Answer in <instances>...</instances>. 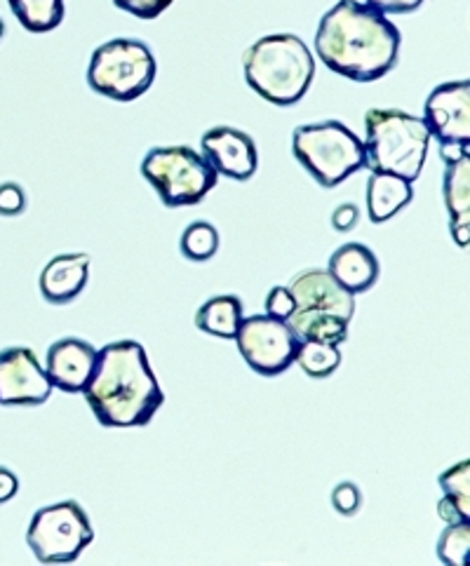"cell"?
I'll list each match as a JSON object with an SVG mask.
<instances>
[{
    "label": "cell",
    "instance_id": "obj_21",
    "mask_svg": "<svg viewBox=\"0 0 470 566\" xmlns=\"http://www.w3.org/2000/svg\"><path fill=\"white\" fill-rule=\"evenodd\" d=\"M17 22L29 33H50L60 29L66 17V0H8Z\"/></svg>",
    "mask_w": 470,
    "mask_h": 566
},
{
    "label": "cell",
    "instance_id": "obj_29",
    "mask_svg": "<svg viewBox=\"0 0 470 566\" xmlns=\"http://www.w3.org/2000/svg\"><path fill=\"white\" fill-rule=\"evenodd\" d=\"M357 221H361V210L353 202H344L338 205L336 210L332 212V226L338 231V233H348L353 231Z\"/></svg>",
    "mask_w": 470,
    "mask_h": 566
},
{
    "label": "cell",
    "instance_id": "obj_26",
    "mask_svg": "<svg viewBox=\"0 0 470 566\" xmlns=\"http://www.w3.org/2000/svg\"><path fill=\"white\" fill-rule=\"evenodd\" d=\"M332 505H334V511H336L338 515L351 517V515H355L357 511H361V505H363V492H361V489H357V484H353V482L336 484L334 492H332Z\"/></svg>",
    "mask_w": 470,
    "mask_h": 566
},
{
    "label": "cell",
    "instance_id": "obj_18",
    "mask_svg": "<svg viewBox=\"0 0 470 566\" xmlns=\"http://www.w3.org/2000/svg\"><path fill=\"white\" fill-rule=\"evenodd\" d=\"M414 198L411 181L388 175L372 172L367 184V214L372 223H386L395 214H400Z\"/></svg>",
    "mask_w": 470,
    "mask_h": 566
},
{
    "label": "cell",
    "instance_id": "obj_27",
    "mask_svg": "<svg viewBox=\"0 0 470 566\" xmlns=\"http://www.w3.org/2000/svg\"><path fill=\"white\" fill-rule=\"evenodd\" d=\"M27 210V193L24 188L8 181L0 184V217H19Z\"/></svg>",
    "mask_w": 470,
    "mask_h": 566
},
{
    "label": "cell",
    "instance_id": "obj_32",
    "mask_svg": "<svg viewBox=\"0 0 470 566\" xmlns=\"http://www.w3.org/2000/svg\"><path fill=\"white\" fill-rule=\"evenodd\" d=\"M3 35H6V24H3V19H0V41H3Z\"/></svg>",
    "mask_w": 470,
    "mask_h": 566
},
{
    "label": "cell",
    "instance_id": "obj_4",
    "mask_svg": "<svg viewBox=\"0 0 470 566\" xmlns=\"http://www.w3.org/2000/svg\"><path fill=\"white\" fill-rule=\"evenodd\" d=\"M290 292L294 311L288 325L299 342H325L342 346L348 342V325L355 315V294L330 275V271L313 269L299 273Z\"/></svg>",
    "mask_w": 470,
    "mask_h": 566
},
{
    "label": "cell",
    "instance_id": "obj_17",
    "mask_svg": "<svg viewBox=\"0 0 470 566\" xmlns=\"http://www.w3.org/2000/svg\"><path fill=\"white\" fill-rule=\"evenodd\" d=\"M330 275L346 287L351 294H363L372 290L379 280V259L361 242H348L330 256Z\"/></svg>",
    "mask_w": 470,
    "mask_h": 566
},
{
    "label": "cell",
    "instance_id": "obj_9",
    "mask_svg": "<svg viewBox=\"0 0 470 566\" xmlns=\"http://www.w3.org/2000/svg\"><path fill=\"white\" fill-rule=\"evenodd\" d=\"M92 541L90 517L75 501L41 507L27 532L29 548L41 564H73Z\"/></svg>",
    "mask_w": 470,
    "mask_h": 566
},
{
    "label": "cell",
    "instance_id": "obj_2",
    "mask_svg": "<svg viewBox=\"0 0 470 566\" xmlns=\"http://www.w3.org/2000/svg\"><path fill=\"white\" fill-rule=\"evenodd\" d=\"M83 395L104 428L148 426L165 402L144 346L132 338L97 350V363Z\"/></svg>",
    "mask_w": 470,
    "mask_h": 566
},
{
    "label": "cell",
    "instance_id": "obj_22",
    "mask_svg": "<svg viewBox=\"0 0 470 566\" xmlns=\"http://www.w3.org/2000/svg\"><path fill=\"white\" fill-rule=\"evenodd\" d=\"M301 371L311 379H327L332 376L338 365H342V353H338V346L325 344V342H299L296 350V360H294Z\"/></svg>",
    "mask_w": 470,
    "mask_h": 566
},
{
    "label": "cell",
    "instance_id": "obj_10",
    "mask_svg": "<svg viewBox=\"0 0 470 566\" xmlns=\"http://www.w3.org/2000/svg\"><path fill=\"white\" fill-rule=\"evenodd\" d=\"M236 342L248 367L269 379L285 374L296 360L299 338L288 319L273 315L242 317Z\"/></svg>",
    "mask_w": 470,
    "mask_h": 566
},
{
    "label": "cell",
    "instance_id": "obj_8",
    "mask_svg": "<svg viewBox=\"0 0 470 566\" xmlns=\"http://www.w3.org/2000/svg\"><path fill=\"white\" fill-rule=\"evenodd\" d=\"M142 177L165 207H191L217 186V169L191 146H156L142 160Z\"/></svg>",
    "mask_w": 470,
    "mask_h": 566
},
{
    "label": "cell",
    "instance_id": "obj_1",
    "mask_svg": "<svg viewBox=\"0 0 470 566\" xmlns=\"http://www.w3.org/2000/svg\"><path fill=\"white\" fill-rule=\"evenodd\" d=\"M403 33L388 14L357 0H338L315 31V54L330 71L355 83L382 81L398 66Z\"/></svg>",
    "mask_w": 470,
    "mask_h": 566
},
{
    "label": "cell",
    "instance_id": "obj_20",
    "mask_svg": "<svg viewBox=\"0 0 470 566\" xmlns=\"http://www.w3.org/2000/svg\"><path fill=\"white\" fill-rule=\"evenodd\" d=\"M242 304L233 294L215 296L198 308L196 313V327L210 336L219 338H236L240 323H242Z\"/></svg>",
    "mask_w": 470,
    "mask_h": 566
},
{
    "label": "cell",
    "instance_id": "obj_25",
    "mask_svg": "<svg viewBox=\"0 0 470 566\" xmlns=\"http://www.w3.org/2000/svg\"><path fill=\"white\" fill-rule=\"evenodd\" d=\"M175 0H113L118 10L142 19V22H154Z\"/></svg>",
    "mask_w": 470,
    "mask_h": 566
},
{
    "label": "cell",
    "instance_id": "obj_23",
    "mask_svg": "<svg viewBox=\"0 0 470 566\" xmlns=\"http://www.w3.org/2000/svg\"><path fill=\"white\" fill-rule=\"evenodd\" d=\"M179 248L188 261H210L219 252V231L207 221H194L184 231Z\"/></svg>",
    "mask_w": 470,
    "mask_h": 566
},
{
    "label": "cell",
    "instance_id": "obj_14",
    "mask_svg": "<svg viewBox=\"0 0 470 566\" xmlns=\"http://www.w3.org/2000/svg\"><path fill=\"white\" fill-rule=\"evenodd\" d=\"M94 363H97V350H94L83 338H62L50 346L45 357V371L54 388L64 392H83L90 381Z\"/></svg>",
    "mask_w": 470,
    "mask_h": 566
},
{
    "label": "cell",
    "instance_id": "obj_15",
    "mask_svg": "<svg viewBox=\"0 0 470 566\" xmlns=\"http://www.w3.org/2000/svg\"><path fill=\"white\" fill-rule=\"evenodd\" d=\"M442 196L449 212V231L459 248L470 242V156L445 160Z\"/></svg>",
    "mask_w": 470,
    "mask_h": 566
},
{
    "label": "cell",
    "instance_id": "obj_28",
    "mask_svg": "<svg viewBox=\"0 0 470 566\" xmlns=\"http://www.w3.org/2000/svg\"><path fill=\"white\" fill-rule=\"evenodd\" d=\"M294 311V296L290 287H273L267 296V315L288 319Z\"/></svg>",
    "mask_w": 470,
    "mask_h": 566
},
{
    "label": "cell",
    "instance_id": "obj_11",
    "mask_svg": "<svg viewBox=\"0 0 470 566\" xmlns=\"http://www.w3.org/2000/svg\"><path fill=\"white\" fill-rule=\"evenodd\" d=\"M424 123L430 139H438L440 158L455 160L468 154L470 144V83H442L428 94L424 106Z\"/></svg>",
    "mask_w": 470,
    "mask_h": 566
},
{
    "label": "cell",
    "instance_id": "obj_3",
    "mask_svg": "<svg viewBox=\"0 0 470 566\" xmlns=\"http://www.w3.org/2000/svg\"><path fill=\"white\" fill-rule=\"evenodd\" d=\"M242 71L244 81L263 102L294 106L313 85L315 60L299 35L271 33L244 50Z\"/></svg>",
    "mask_w": 470,
    "mask_h": 566
},
{
    "label": "cell",
    "instance_id": "obj_30",
    "mask_svg": "<svg viewBox=\"0 0 470 566\" xmlns=\"http://www.w3.org/2000/svg\"><path fill=\"white\" fill-rule=\"evenodd\" d=\"M365 3L384 14H409L417 12L426 0H365Z\"/></svg>",
    "mask_w": 470,
    "mask_h": 566
},
{
    "label": "cell",
    "instance_id": "obj_24",
    "mask_svg": "<svg viewBox=\"0 0 470 566\" xmlns=\"http://www.w3.org/2000/svg\"><path fill=\"white\" fill-rule=\"evenodd\" d=\"M470 553V526L468 522L449 524L438 541V557L447 566H463Z\"/></svg>",
    "mask_w": 470,
    "mask_h": 566
},
{
    "label": "cell",
    "instance_id": "obj_6",
    "mask_svg": "<svg viewBox=\"0 0 470 566\" xmlns=\"http://www.w3.org/2000/svg\"><path fill=\"white\" fill-rule=\"evenodd\" d=\"M292 154L323 188H334L367 167L363 139L338 120L299 125Z\"/></svg>",
    "mask_w": 470,
    "mask_h": 566
},
{
    "label": "cell",
    "instance_id": "obj_13",
    "mask_svg": "<svg viewBox=\"0 0 470 566\" xmlns=\"http://www.w3.org/2000/svg\"><path fill=\"white\" fill-rule=\"evenodd\" d=\"M200 148L205 160L217 169V175L236 181H248L257 175L259 154L248 132L229 125L212 127L202 135Z\"/></svg>",
    "mask_w": 470,
    "mask_h": 566
},
{
    "label": "cell",
    "instance_id": "obj_31",
    "mask_svg": "<svg viewBox=\"0 0 470 566\" xmlns=\"http://www.w3.org/2000/svg\"><path fill=\"white\" fill-rule=\"evenodd\" d=\"M17 492H19L17 475L12 473V470L0 465V505L12 501L17 496Z\"/></svg>",
    "mask_w": 470,
    "mask_h": 566
},
{
    "label": "cell",
    "instance_id": "obj_12",
    "mask_svg": "<svg viewBox=\"0 0 470 566\" xmlns=\"http://www.w3.org/2000/svg\"><path fill=\"white\" fill-rule=\"evenodd\" d=\"M54 386L31 348L0 350V405L38 407L50 400Z\"/></svg>",
    "mask_w": 470,
    "mask_h": 566
},
{
    "label": "cell",
    "instance_id": "obj_5",
    "mask_svg": "<svg viewBox=\"0 0 470 566\" xmlns=\"http://www.w3.org/2000/svg\"><path fill=\"white\" fill-rule=\"evenodd\" d=\"M365 156L372 172L417 181L428 156L430 132L424 118L400 108H369L365 113Z\"/></svg>",
    "mask_w": 470,
    "mask_h": 566
},
{
    "label": "cell",
    "instance_id": "obj_7",
    "mask_svg": "<svg viewBox=\"0 0 470 566\" xmlns=\"http://www.w3.org/2000/svg\"><path fill=\"white\" fill-rule=\"evenodd\" d=\"M158 62L150 48L137 38H111L92 52L87 85L113 102H135L150 90Z\"/></svg>",
    "mask_w": 470,
    "mask_h": 566
},
{
    "label": "cell",
    "instance_id": "obj_19",
    "mask_svg": "<svg viewBox=\"0 0 470 566\" xmlns=\"http://www.w3.org/2000/svg\"><path fill=\"white\" fill-rule=\"evenodd\" d=\"M442 499L438 503V515L447 524L468 522L470 517V461L451 465L440 475Z\"/></svg>",
    "mask_w": 470,
    "mask_h": 566
},
{
    "label": "cell",
    "instance_id": "obj_16",
    "mask_svg": "<svg viewBox=\"0 0 470 566\" xmlns=\"http://www.w3.org/2000/svg\"><path fill=\"white\" fill-rule=\"evenodd\" d=\"M90 280L87 254L54 256L41 273V294L48 304L64 306L79 298Z\"/></svg>",
    "mask_w": 470,
    "mask_h": 566
}]
</instances>
